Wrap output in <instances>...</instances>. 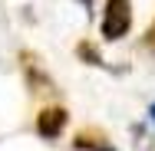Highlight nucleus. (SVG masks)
<instances>
[{
    "instance_id": "20e7f679",
    "label": "nucleus",
    "mask_w": 155,
    "mask_h": 151,
    "mask_svg": "<svg viewBox=\"0 0 155 151\" xmlns=\"http://www.w3.org/2000/svg\"><path fill=\"white\" fill-rule=\"evenodd\" d=\"M73 148L76 151H116V145H112L109 135L99 131V128H79V131L73 135Z\"/></svg>"
},
{
    "instance_id": "39448f33",
    "label": "nucleus",
    "mask_w": 155,
    "mask_h": 151,
    "mask_svg": "<svg viewBox=\"0 0 155 151\" xmlns=\"http://www.w3.org/2000/svg\"><path fill=\"white\" fill-rule=\"evenodd\" d=\"M76 56L86 62V66H96V69H106V59L99 56V49H96L93 39H79L76 43Z\"/></svg>"
},
{
    "instance_id": "f257e3e1",
    "label": "nucleus",
    "mask_w": 155,
    "mask_h": 151,
    "mask_svg": "<svg viewBox=\"0 0 155 151\" xmlns=\"http://www.w3.org/2000/svg\"><path fill=\"white\" fill-rule=\"evenodd\" d=\"M129 30H132V0H106L102 23H99L102 39L119 43L122 36H129Z\"/></svg>"
},
{
    "instance_id": "f03ea898",
    "label": "nucleus",
    "mask_w": 155,
    "mask_h": 151,
    "mask_svg": "<svg viewBox=\"0 0 155 151\" xmlns=\"http://www.w3.org/2000/svg\"><path fill=\"white\" fill-rule=\"evenodd\" d=\"M20 72H23V86L30 89L33 99H43V95H53V92H56L53 76L43 69V62H40V56H36V53L20 49Z\"/></svg>"
},
{
    "instance_id": "7ed1b4c3",
    "label": "nucleus",
    "mask_w": 155,
    "mask_h": 151,
    "mask_svg": "<svg viewBox=\"0 0 155 151\" xmlns=\"http://www.w3.org/2000/svg\"><path fill=\"white\" fill-rule=\"evenodd\" d=\"M66 121H69V112H66L63 105H46V109H40V115H36V135L46 138V141H53V138L63 135Z\"/></svg>"
},
{
    "instance_id": "6e6552de",
    "label": "nucleus",
    "mask_w": 155,
    "mask_h": 151,
    "mask_svg": "<svg viewBox=\"0 0 155 151\" xmlns=\"http://www.w3.org/2000/svg\"><path fill=\"white\" fill-rule=\"evenodd\" d=\"M149 118H152V121H155V105H152V109H149Z\"/></svg>"
},
{
    "instance_id": "0eeeda50",
    "label": "nucleus",
    "mask_w": 155,
    "mask_h": 151,
    "mask_svg": "<svg viewBox=\"0 0 155 151\" xmlns=\"http://www.w3.org/2000/svg\"><path fill=\"white\" fill-rule=\"evenodd\" d=\"M145 43H155V23L149 27V33H145Z\"/></svg>"
},
{
    "instance_id": "423d86ee",
    "label": "nucleus",
    "mask_w": 155,
    "mask_h": 151,
    "mask_svg": "<svg viewBox=\"0 0 155 151\" xmlns=\"http://www.w3.org/2000/svg\"><path fill=\"white\" fill-rule=\"evenodd\" d=\"M79 7H83L86 13H93V10H96V0H79Z\"/></svg>"
}]
</instances>
